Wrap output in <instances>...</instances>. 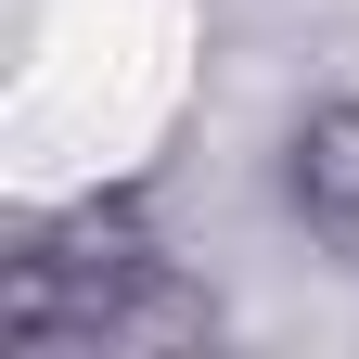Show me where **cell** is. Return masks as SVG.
Here are the masks:
<instances>
[{"label":"cell","instance_id":"6da1fadb","mask_svg":"<svg viewBox=\"0 0 359 359\" xmlns=\"http://www.w3.org/2000/svg\"><path fill=\"white\" fill-rule=\"evenodd\" d=\"M0 334L13 346H116V359L128 346H205L218 295L154 231L142 180H103V193L52 205L13 257H0Z\"/></svg>","mask_w":359,"mask_h":359},{"label":"cell","instance_id":"7a4b0ae2","mask_svg":"<svg viewBox=\"0 0 359 359\" xmlns=\"http://www.w3.org/2000/svg\"><path fill=\"white\" fill-rule=\"evenodd\" d=\"M283 218L334 269H359V90H321L283 128Z\"/></svg>","mask_w":359,"mask_h":359}]
</instances>
